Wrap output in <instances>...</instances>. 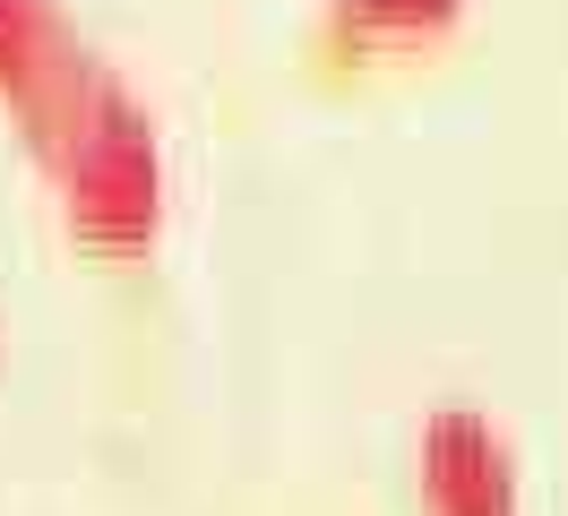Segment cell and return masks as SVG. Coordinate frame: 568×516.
I'll use <instances>...</instances> for the list:
<instances>
[{
  "instance_id": "3",
  "label": "cell",
  "mask_w": 568,
  "mask_h": 516,
  "mask_svg": "<svg viewBox=\"0 0 568 516\" xmlns=\"http://www.w3.org/2000/svg\"><path fill=\"white\" fill-rule=\"evenodd\" d=\"M465 27V0H327L320 43L336 61H379V52H423Z\"/></svg>"
},
{
  "instance_id": "1",
  "label": "cell",
  "mask_w": 568,
  "mask_h": 516,
  "mask_svg": "<svg viewBox=\"0 0 568 516\" xmlns=\"http://www.w3.org/2000/svg\"><path fill=\"white\" fill-rule=\"evenodd\" d=\"M0 112L18 121L36 172L78 250L146 259L173 224V155L146 95L87 43L61 0H0Z\"/></svg>"
},
{
  "instance_id": "2",
  "label": "cell",
  "mask_w": 568,
  "mask_h": 516,
  "mask_svg": "<svg viewBox=\"0 0 568 516\" xmlns=\"http://www.w3.org/2000/svg\"><path fill=\"white\" fill-rule=\"evenodd\" d=\"M414 499L423 516H526V465L491 413L439 405L414 431Z\"/></svg>"
}]
</instances>
